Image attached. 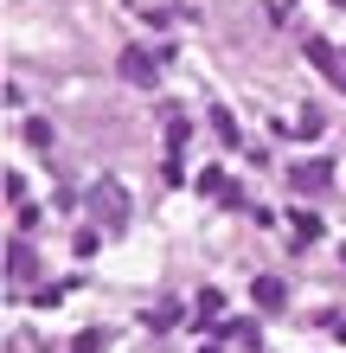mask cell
<instances>
[{
	"mask_svg": "<svg viewBox=\"0 0 346 353\" xmlns=\"http://www.w3.org/2000/svg\"><path fill=\"white\" fill-rule=\"evenodd\" d=\"M327 180H334L327 161H295V168H289V186H295V193H327Z\"/></svg>",
	"mask_w": 346,
	"mask_h": 353,
	"instance_id": "obj_4",
	"label": "cell"
},
{
	"mask_svg": "<svg viewBox=\"0 0 346 353\" xmlns=\"http://www.w3.org/2000/svg\"><path fill=\"white\" fill-rule=\"evenodd\" d=\"M225 334L244 341V347H257V321H225Z\"/></svg>",
	"mask_w": 346,
	"mask_h": 353,
	"instance_id": "obj_12",
	"label": "cell"
},
{
	"mask_svg": "<svg viewBox=\"0 0 346 353\" xmlns=\"http://www.w3.org/2000/svg\"><path fill=\"white\" fill-rule=\"evenodd\" d=\"M141 321H148V327H154V334H167V327L180 321V302H160V308H154V315H141Z\"/></svg>",
	"mask_w": 346,
	"mask_h": 353,
	"instance_id": "obj_8",
	"label": "cell"
},
{
	"mask_svg": "<svg viewBox=\"0 0 346 353\" xmlns=\"http://www.w3.org/2000/svg\"><path fill=\"white\" fill-rule=\"evenodd\" d=\"M334 341H346V315H340V321H334Z\"/></svg>",
	"mask_w": 346,
	"mask_h": 353,
	"instance_id": "obj_15",
	"label": "cell"
},
{
	"mask_svg": "<svg viewBox=\"0 0 346 353\" xmlns=\"http://www.w3.org/2000/svg\"><path fill=\"white\" fill-rule=\"evenodd\" d=\"M225 186H231V180H225V168H206V174H199V193H212V199H218Z\"/></svg>",
	"mask_w": 346,
	"mask_h": 353,
	"instance_id": "obj_10",
	"label": "cell"
},
{
	"mask_svg": "<svg viewBox=\"0 0 346 353\" xmlns=\"http://www.w3.org/2000/svg\"><path fill=\"white\" fill-rule=\"evenodd\" d=\"M206 122H212V135L225 141V148H237V116L231 110H206Z\"/></svg>",
	"mask_w": 346,
	"mask_h": 353,
	"instance_id": "obj_6",
	"label": "cell"
},
{
	"mask_svg": "<svg viewBox=\"0 0 346 353\" xmlns=\"http://www.w3.org/2000/svg\"><path fill=\"white\" fill-rule=\"evenodd\" d=\"M32 276H39V257H32L26 232H13V238H7V283H13V289H26Z\"/></svg>",
	"mask_w": 346,
	"mask_h": 353,
	"instance_id": "obj_3",
	"label": "cell"
},
{
	"mask_svg": "<svg viewBox=\"0 0 346 353\" xmlns=\"http://www.w3.org/2000/svg\"><path fill=\"white\" fill-rule=\"evenodd\" d=\"M26 141H32V148H52V122L32 116V122H26Z\"/></svg>",
	"mask_w": 346,
	"mask_h": 353,
	"instance_id": "obj_9",
	"label": "cell"
},
{
	"mask_svg": "<svg viewBox=\"0 0 346 353\" xmlns=\"http://www.w3.org/2000/svg\"><path fill=\"white\" fill-rule=\"evenodd\" d=\"M218 315H225V296H218V289H199V315H193V321H199V327H212Z\"/></svg>",
	"mask_w": 346,
	"mask_h": 353,
	"instance_id": "obj_7",
	"label": "cell"
},
{
	"mask_svg": "<svg viewBox=\"0 0 346 353\" xmlns=\"http://www.w3.org/2000/svg\"><path fill=\"white\" fill-rule=\"evenodd\" d=\"M334 7H346V0H334Z\"/></svg>",
	"mask_w": 346,
	"mask_h": 353,
	"instance_id": "obj_16",
	"label": "cell"
},
{
	"mask_svg": "<svg viewBox=\"0 0 346 353\" xmlns=\"http://www.w3.org/2000/svg\"><path fill=\"white\" fill-rule=\"evenodd\" d=\"M295 238L314 244V238H321V219H314V212H295Z\"/></svg>",
	"mask_w": 346,
	"mask_h": 353,
	"instance_id": "obj_13",
	"label": "cell"
},
{
	"mask_svg": "<svg viewBox=\"0 0 346 353\" xmlns=\"http://www.w3.org/2000/svg\"><path fill=\"white\" fill-rule=\"evenodd\" d=\"M250 296H257V308H282V302H289V283H282V276H257Z\"/></svg>",
	"mask_w": 346,
	"mask_h": 353,
	"instance_id": "obj_5",
	"label": "cell"
},
{
	"mask_svg": "<svg viewBox=\"0 0 346 353\" xmlns=\"http://www.w3.org/2000/svg\"><path fill=\"white\" fill-rule=\"evenodd\" d=\"M160 65H167V52H148V46H129V52H122V77H129V84L135 90H154V77H160Z\"/></svg>",
	"mask_w": 346,
	"mask_h": 353,
	"instance_id": "obj_2",
	"label": "cell"
},
{
	"mask_svg": "<svg viewBox=\"0 0 346 353\" xmlns=\"http://www.w3.org/2000/svg\"><path fill=\"white\" fill-rule=\"evenodd\" d=\"M84 205L103 219V232H122V225H129V193H122V180H96L84 193Z\"/></svg>",
	"mask_w": 346,
	"mask_h": 353,
	"instance_id": "obj_1",
	"label": "cell"
},
{
	"mask_svg": "<svg viewBox=\"0 0 346 353\" xmlns=\"http://www.w3.org/2000/svg\"><path fill=\"white\" fill-rule=\"evenodd\" d=\"M218 199H225L231 212H250V193H244V186H225V193H218Z\"/></svg>",
	"mask_w": 346,
	"mask_h": 353,
	"instance_id": "obj_14",
	"label": "cell"
},
{
	"mask_svg": "<svg viewBox=\"0 0 346 353\" xmlns=\"http://www.w3.org/2000/svg\"><path fill=\"white\" fill-rule=\"evenodd\" d=\"M71 353H103V327H84V334L71 341Z\"/></svg>",
	"mask_w": 346,
	"mask_h": 353,
	"instance_id": "obj_11",
	"label": "cell"
}]
</instances>
